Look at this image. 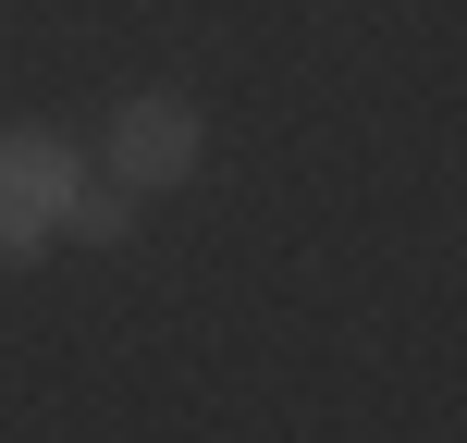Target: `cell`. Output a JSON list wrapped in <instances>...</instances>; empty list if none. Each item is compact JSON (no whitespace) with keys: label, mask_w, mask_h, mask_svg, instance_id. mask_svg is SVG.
Here are the masks:
<instances>
[{"label":"cell","mask_w":467,"mask_h":443,"mask_svg":"<svg viewBox=\"0 0 467 443\" xmlns=\"http://www.w3.org/2000/svg\"><path fill=\"white\" fill-rule=\"evenodd\" d=\"M74 197H87V161L62 136H0V258L49 247L74 222Z\"/></svg>","instance_id":"6da1fadb"},{"label":"cell","mask_w":467,"mask_h":443,"mask_svg":"<svg viewBox=\"0 0 467 443\" xmlns=\"http://www.w3.org/2000/svg\"><path fill=\"white\" fill-rule=\"evenodd\" d=\"M197 148H210V123H197L185 99H123V111H111V173H123L136 197H148V185H185Z\"/></svg>","instance_id":"7a4b0ae2"},{"label":"cell","mask_w":467,"mask_h":443,"mask_svg":"<svg viewBox=\"0 0 467 443\" xmlns=\"http://www.w3.org/2000/svg\"><path fill=\"white\" fill-rule=\"evenodd\" d=\"M74 234H99V247H123V234H136V197H99V185H87V197H74Z\"/></svg>","instance_id":"3957f363"}]
</instances>
